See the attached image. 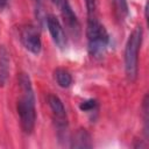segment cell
Masks as SVG:
<instances>
[{"instance_id":"cell-10","label":"cell","mask_w":149,"mask_h":149,"mask_svg":"<svg viewBox=\"0 0 149 149\" xmlns=\"http://www.w3.org/2000/svg\"><path fill=\"white\" fill-rule=\"evenodd\" d=\"M55 79L61 87H69L72 84V77L65 69H57L55 71Z\"/></svg>"},{"instance_id":"cell-13","label":"cell","mask_w":149,"mask_h":149,"mask_svg":"<svg viewBox=\"0 0 149 149\" xmlns=\"http://www.w3.org/2000/svg\"><path fill=\"white\" fill-rule=\"evenodd\" d=\"M87 9V19H94L97 16V0H85Z\"/></svg>"},{"instance_id":"cell-3","label":"cell","mask_w":149,"mask_h":149,"mask_svg":"<svg viewBox=\"0 0 149 149\" xmlns=\"http://www.w3.org/2000/svg\"><path fill=\"white\" fill-rule=\"evenodd\" d=\"M143 30L141 27H136L129 35L125 48V70L129 81H134L137 77V63L139 51L142 44Z\"/></svg>"},{"instance_id":"cell-14","label":"cell","mask_w":149,"mask_h":149,"mask_svg":"<svg viewBox=\"0 0 149 149\" xmlns=\"http://www.w3.org/2000/svg\"><path fill=\"white\" fill-rule=\"evenodd\" d=\"M34 8H35V14L37 19L41 20V12H42V0H33Z\"/></svg>"},{"instance_id":"cell-7","label":"cell","mask_w":149,"mask_h":149,"mask_svg":"<svg viewBox=\"0 0 149 149\" xmlns=\"http://www.w3.org/2000/svg\"><path fill=\"white\" fill-rule=\"evenodd\" d=\"M45 22H47L48 30H49L54 42L56 43V45L59 48H64L66 45V35H65V31H64L59 20L55 15H48L45 19Z\"/></svg>"},{"instance_id":"cell-16","label":"cell","mask_w":149,"mask_h":149,"mask_svg":"<svg viewBox=\"0 0 149 149\" xmlns=\"http://www.w3.org/2000/svg\"><path fill=\"white\" fill-rule=\"evenodd\" d=\"M50 1L54 2V3H56V5H57V2H58V0H50Z\"/></svg>"},{"instance_id":"cell-9","label":"cell","mask_w":149,"mask_h":149,"mask_svg":"<svg viewBox=\"0 0 149 149\" xmlns=\"http://www.w3.org/2000/svg\"><path fill=\"white\" fill-rule=\"evenodd\" d=\"M9 71V57L5 47H0V86H3Z\"/></svg>"},{"instance_id":"cell-8","label":"cell","mask_w":149,"mask_h":149,"mask_svg":"<svg viewBox=\"0 0 149 149\" xmlns=\"http://www.w3.org/2000/svg\"><path fill=\"white\" fill-rule=\"evenodd\" d=\"M71 148H91L92 142H91V136L86 132V129H78L72 140H71Z\"/></svg>"},{"instance_id":"cell-6","label":"cell","mask_w":149,"mask_h":149,"mask_svg":"<svg viewBox=\"0 0 149 149\" xmlns=\"http://www.w3.org/2000/svg\"><path fill=\"white\" fill-rule=\"evenodd\" d=\"M57 6L59 7V10H61V14L63 16V20H64L65 26L69 28V30L72 34L78 35L79 34V30H80L79 21L77 19L74 12L71 8V6L69 3V0H58Z\"/></svg>"},{"instance_id":"cell-4","label":"cell","mask_w":149,"mask_h":149,"mask_svg":"<svg viewBox=\"0 0 149 149\" xmlns=\"http://www.w3.org/2000/svg\"><path fill=\"white\" fill-rule=\"evenodd\" d=\"M48 104L51 109L54 122L58 130V135L65 134L66 129H68V115H66V112H65L62 100L58 97L50 94L48 97Z\"/></svg>"},{"instance_id":"cell-15","label":"cell","mask_w":149,"mask_h":149,"mask_svg":"<svg viewBox=\"0 0 149 149\" xmlns=\"http://www.w3.org/2000/svg\"><path fill=\"white\" fill-rule=\"evenodd\" d=\"M7 2H8V0H0V12L6 7Z\"/></svg>"},{"instance_id":"cell-12","label":"cell","mask_w":149,"mask_h":149,"mask_svg":"<svg viewBox=\"0 0 149 149\" xmlns=\"http://www.w3.org/2000/svg\"><path fill=\"white\" fill-rule=\"evenodd\" d=\"M98 107V102L97 100L94 99H88L86 101H83L80 105H79V108L83 111V112H86V113H91V112H94Z\"/></svg>"},{"instance_id":"cell-11","label":"cell","mask_w":149,"mask_h":149,"mask_svg":"<svg viewBox=\"0 0 149 149\" xmlns=\"http://www.w3.org/2000/svg\"><path fill=\"white\" fill-rule=\"evenodd\" d=\"M115 14L120 20H123L128 15V5L126 0H113Z\"/></svg>"},{"instance_id":"cell-2","label":"cell","mask_w":149,"mask_h":149,"mask_svg":"<svg viewBox=\"0 0 149 149\" xmlns=\"http://www.w3.org/2000/svg\"><path fill=\"white\" fill-rule=\"evenodd\" d=\"M86 36L90 55L94 58H101L107 50L109 36L98 17L87 19Z\"/></svg>"},{"instance_id":"cell-1","label":"cell","mask_w":149,"mask_h":149,"mask_svg":"<svg viewBox=\"0 0 149 149\" xmlns=\"http://www.w3.org/2000/svg\"><path fill=\"white\" fill-rule=\"evenodd\" d=\"M19 86L21 90V97L17 101L16 108L20 119V125L26 134H30L35 127L36 111H35V95L30 78L27 73H20Z\"/></svg>"},{"instance_id":"cell-5","label":"cell","mask_w":149,"mask_h":149,"mask_svg":"<svg viewBox=\"0 0 149 149\" xmlns=\"http://www.w3.org/2000/svg\"><path fill=\"white\" fill-rule=\"evenodd\" d=\"M21 42L28 51L35 55L41 52L42 42H41L40 33L35 26L27 24L21 29Z\"/></svg>"}]
</instances>
